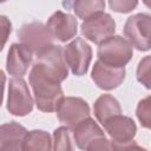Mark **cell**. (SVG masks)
<instances>
[{"label": "cell", "mask_w": 151, "mask_h": 151, "mask_svg": "<svg viewBox=\"0 0 151 151\" xmlns=\"http://www.w3.org/2000/svg\"><path fill=\"white\" fill-rule=\"evenodd\" d=\"M73 138L80 150H111L110 140L105 137L104 131L91 117L85 118L72 130Z\"/></svg>", "instance_id": "cell-4"}, {"label": "cell", "mask_w": 151, "mask_h": 151, "mask_svg": "<svg viewBox=\"0 0 151 151\" xmlns=\"http://www.w3.org/2000/svg\"><path fill=\"white\" fill-rule=\"evenodd\" d=\"M137 79L146 88H150V55L139 61L137 67Z\"/></svg>", "instance_id": "cell-21"}, {"label": "cell", "mask_w": 151, "mask_h": 151, "mask_svg": "<svg viewBox=\"0 0 151 151\" xmlns=\"http://www.w3.org/2000/svg\"><path fill=\"white\" fill-rule=\"evenodd\" d=\"M71 1L76 15L80 19H86L94 14L101 13L105 9V0H71Z\"/></svg>", "instance_id": "cell-18"}, {"label": "cell", "mask_w": 151, "mask_h": 151, "mask_svg": "<svg viewBox=\"0 0 151 151\" xmlns=\"http://www.w3.org/2000/svg\"><path fill=\"white\" fill-rule=\"evenodd\" d=\"M103 126L111 138V150L139 147L133 140L137 132V126L132 118L119 113L106 119Z\"/></svg>", "instance_id": "cell-2"}, {"label": "cell", "mask_w": 151, "mask_h": 151, "mask_svg": "<svg viewBox=\"0 0 151 151\" xmlns=\"http://www.w3.org/2000/svg\"><path fill=\"white\" fill-rule=\"evenodd\" d=\"M33 60V52L24 44H12L6 61V70L13 77H24Z\"/></svg>", "instance_id": "cell-14"}, {"label": "cell", "mask_w": 151, "mask_h": 151, "mask_svg": "<svg viewBox=\"0 0 151 151\" xmlns=\"http://www.w3.org/2000/svg\"><path fill=\"white\" fill-rule=\"evenodd\" d=\"M150 25L149 13H137L130 17L124 25V35L126 40L138 51L150 50Z\"/></svg>", "instance_id": "cell-6"}, {"label": "cell", "mask_w": 151, "mask_h": 151, "mask_svg": "<svg viewBox=\"0 0 151 151\" xmlns=\"http://www.w3.org/2000/svg\"><path fill=\"white\" fill-rule=\"evenodd\" d=\"M27 130L17 122L0 125V150L19 151L22 150V142Z\"/></svg>", "instance_id": "cell-15"}, {"label": "cell", "mask_w": 151, "mask_h": 151, "mask_svg": "<svg viewBox=\"0 0 151 151\" xmlns=\"http://www.w3.org/2000/svg\"><path fill=\"white\" fill-rule=\"evenodd\" d=\"M81 34L94 44H100L116 32V22L109 13H98L84 19L81 24Z\"/></svg>", "instance_id": "cell-9"}, {"label": "cell", "mask_w": 151, "mask_h": 151, "mask_svg": "<svg viewBox=\"0 0 151 151\" xmlns=\"http://www.w3.org/2000/svg\"><path fill=\"white\" fill-rule=\"evenodd\" d=\"M71 130L67 126H60L53 131V140H52V149L53 150H72L71 145Z\"/></svg>", "instance_id": "cell-19"}, {"label": "cell", "mask_w": 151, "mask_h": 151, "mask_svg": "<svg viewBox=\"0 0 151 151\" xmlns=\"http://www.w3.org/2000/svg\"><path fill=\"white\" fill-rule=\"evenodd\" d=\"M63 53L67 67L74 76L81 77L87 73L92 60V48L84 39H73L63 48Z\"/></svg>", "instance_id": "cell-7"}, {"label": "cell", "mask_w": 151, "mask_h": 151, "mask_svg": "<svg viewBox=\"0 0 151 151\" xmlns=\"http://www.w3.org/2000/svg\"><path fill=\"white\" fill-rule=\"evenodd\" d=\"M42 70L54 78L57 81H64L68 76V67L64 58L63 47L59 45H51L37 54V61Z\"/></svg>", "instance_id": "cell-10"}, {"label": "cell", "mask_w": 151, "mask_h": 151, "mask_svg": "<svg viewBox=\"0 0 151 151\" xmlns=\"http://www.w3.org/2000/svg\"><path fill=\"white\" fill-rule=\"evenodd\" d=\"M5 84H6V76L5 73L0 70V106L4 100V90H5Z\"/></svg>", "instance_id": "cell-24"}, {"label": "cell", "mask_w": 151, "mask_h": 151, "mask_svg": "<svg viewBox=\"0 0 151 151\" xmlns=\"http://www.w3.org/2000/svg\"><path fill=\"white\" fill-rule=\"evenodd\" d=\"M109 5L113 12L130 13L137 7L138 0H109Z\"/></svg>", "instance_id": "cell-22"}, {"label": "cell", "mask_w": 151, "mask_h": 151, "mask_svg": "<svg viewBox=\"0 0 151 151\" xmlns=\"http://www.w3.org/2000/svg\"><path fill=\"white\" fill-rule=\"evenodd\" d=\"M46 27L52 34L53 39H57L60 42H66L76 37L78 31V21L74 15L57 11L48 18Z\"/></svg>", "instance_id": "cell-12"}, {"label": "cell", "mask_w": 151, "mask_h": 151, "mask_svg": "<svg viewBox=\"0 0 151 151\" xmlns=\"http://www.w3.org/2000/svg\"><path fill=\"white\" fill-rule=\"evenodd\" d=\"M33 98L31 96L27 83L22 77H14L8 84L7 110L11 114L24 117L33 110Z\"/></svg>", "instance_id": "cell-5"}, {"label": "cell", "mask_w": 151, "mask_h": 151, "mask_svg": "<svg viewBox=\"0 0 151 151\" xmlns=\"http://www.w3.org/2000/svg\"><path fill=\"white\" fill-rule=\"evenodd\" d=\"M93 112L97 120L103 125L106 119L122 113L119 101L111 94H101L93 104Z\"/></svg>", "instance_id": "cell-16"}, {"label": "cell", "mask_w": 151, "mask_h": 151, "mask_svg": "<svg viewBox=\"0 0 151 151\" xmlns=\"http://www.w3.org/2000/svg\"><path fill=\"white\" fill-rule=\"evenodd\" d=\"M28 80L37 107L42 112L55 111L64 98V91L60 86L61 83L47 74L38 63L32 66Z\"/></svg>", "instance_id": "cell-1"}, {"label": "cell", "mask_w": 151, "mask_h": 151, "mask_svg": "<svg viewBox=\"0 0 151 151\" xmlns=\"http://www.w3.org/2000/svg\"><path fill=\"white\" fill-rule=\"evenodd\" d=\"M22 150H52L51 136L44 130H33L26 133L22 142Z\"/></svg>", "instance_id": "cell-17"}, {"label": "cell", "mask_w": 151, "mask_h": 151, "mask_svg": "<svg viewBox=\"0 0 151 151\" xmlns=\"http://www.w3.org/2000/svg\"><path fill=\"white\" fill-rule=\"evenodd\" d=\"M12 32V22L6 15H0V51L5 47Z\"/></svg>", "instance_id": "cell-23"}, {"label": "cell", "mask_w": 151, "mask_h": 151, "mask_svg": "<svg viewBox=\"0 0 151 151\" xmlns=\"http://www.w3.org/2000/svg\"><path fill=\"white\" fill-rule=\"evenodd\" d=\"M5 1H7V0H0V4H1V2H5Z\"/></svg>", "instance_id": "cell-25"}, {"label": "cell", "mask_w": 151, "mask_h": 151, "mask_svg": "<svg viewBox=\"0 0 151 151\" xmlns=\"http://www.w3.org/2000/svg\"><path fill=\"white\" fill-rule=\"evenodd\" d=\"M55 112L60 123L65 124L70 130H72L81 120L90 117V106L83 98L64 97Z\"/></svg>", "instance_id": "cell-11"}, {"label": "cell", "mask_w": 151, "mask_h": 151, "mask_svg": "<svg viewBox=\"0 0 151 151\" xmlns=\"http://www.w3.org/2000/svg\"><path fill=\"white\" fill-rule=\"evenodd\" d=\"M94 84L105 91L117 88L125 79V67H112L97 60L91 73Z\"/></svg>", "instance_id": "cell-13"}, {"label": "cell", "mask_w": 151, "mask_h": 151, "mask_svg": "<svg viewBox=\"0 0 151 151\" xmlns=\"http://www.w3.org/2000/svg\"><path fill=\"white\" fill-rule=\"evenodd\" d=\"M98 45V60L109 66L125 67L132 59L133 47L120 35H111Z\"/></svg>", "instance_id": "cell-3"}, {"label": "cell", "mask_w": 151, "mask_h": 151, "mask_svg": "<svg viewBox=\"0 0 151 151\" xmlns=\"http://www.w3.org/2000/svg\"><path fill=\"white\" fill-rule=\"evenodd\" d=\"M18 38L21 44H24L35 54L53 45L54 40L46 25L39 21L24 24L18 29Z\"/></svg>", "instance_id": "cell-8"}, {"label": "cell", "mask_w": 151, "mask_h": 151, "mask_svg": "<svg viewBox=\"0 0 151 151\" xmlns=\"http://www.w3.org/2000/svg\"><path fill=\"white\" fill-rule=\"evenodd\" d=\"M136 114L142 126L149 129L150 127V97H146L138 103Z\"/></svg>", "instance_id": "cell-20"}]
</instances>
